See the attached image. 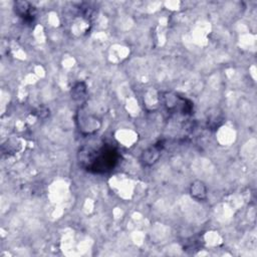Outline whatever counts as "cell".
I'll return each mask as SVG.
<instances>
[{"instance_id": "cell-1", "label": "cell", "mask_w": 257, "mask_h": 257, "mask_svg": "<svg viewBox=\"0 0 257 257\" xmlns=\"http://www.w3.org/2000/svg\"><path fill=\"white\" fill-rule=\"evenodd\" d=\"M79 156L82 167L95 174H103L114 170L120 159L118 150L108 145H103L98 149L85 147L80 151Z\"/></svg>"}, {"instance_id": "cell-2", "label": "cell", "mask_w": 257, "mask_h": 257, "mask_svg": "<svg viewBox=\"0 0 257 257\" xmlns=\"http://www.w3.org/2000/svg\"><path fill=\"white\" fill-rule=\"evenodd\" d=\"M163 148H164L163 142H159V143L155 144L153 147H150L149 149H147L146 151L143 152V154L141 156V162L145 166L154 165L160 159Z\"/></svg>"}, {"instance_id": "cell-3", "label": "cell", "mask_w": 257, "mask_h": 257, "mask_svg": "<svg viewBox=\"0 0 257 257\" xmlns=\"http://www.w3.org/2000/svg\"><path fill=\"white\" fill-rule=\"evenodd\" d=\"M15 13L19 15L25 22H32L35 18V9L34 7L26 1H18L14 4Z\"/></svg>"}, {"instance_id": "cell-4", "label": "cell", "mask_w": 257, "mask_h": 257, "mask_svg": "<svg viewBox=\"0 0 257 257\" xmlns=\"http://www.w3.org/2000/svg\"><path fill=\"white\" fill-rule=\"evenodd\" d=\"M190 194L194 199L203 201L207 198V187L203 182L199 180L194 181L190 186Z\"/></svg>"}, {"instance_id": "cell-5", "label": "cell", "mask_w": 257, "mask_h": 257, "mask_svg": "<svg viewBox=\"0 0 257 257\" xmlns=\"http://www.w3.org/2000/svg\"><path fill=\"white\" fill-rule=\"evenodd\" d=\"M87 97V86L85 83H78L71 90V98L75 101H83Z\"/></svg>"}, {"instance_id": "cell-6", "label": "cell", "mask_w": 257, "mask_h": 257, "mask_svg": "<svg viewBox=\"0 0 257 257\" xmlns=\"http://www.w3.org/2000/svg\"><path fill=\"white\" fill-rule=\"evenodd\" d=\"M224 121V116L222 114V112H217V109L213 113H210V115L208 116V126L212 129H216L218 128L220 125H221Z\"/></svg>"}]
</instances>
